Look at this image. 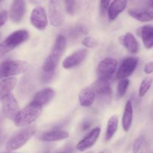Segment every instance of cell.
<instances>
[{"instance_id": "cell-2", "label": "cell", "mask_w": 153, "mask_h": 153, "mask_svg": "<svg viewBox=\"0 0 153 153\" xmlns=\"http://www.w3.org/2000/svg\"><path fill=\"white\" fill-rule=\"evenodd\" d=\"M42 106L32 101L23 110L19 111L14 120V124L17 127L29 126L38 120V117L42 114Z\"/></svg>"}, {"instance_id": "cell-15", "label": "cell", "mask_w": 153, "mask_h": 153, "mask_svg": "<svg viewBox=\"0 0 153 153\" xmlns=\"http://www.w3.org/2000/svg\"><path fill=\"white\" fill-rule=\"evenodd\" d=\"M128 0H113L107 8V15L110 20H115L126 10Z\"/></svg>"}, {"instance_id": "cell-6", "label": "cell", "mask_w": 153, "mask_h": 153, "mask_svg": "<svg viewBox=\"0 0 153 153\" xmlns=\"http://www.w3.org/2000/svg\"><path fill=\"white\" fill-rule=\"evenodd\" d=\"M48 10L51 24L54 27L62 26L65 20V11L62 0H50Z\"/></svg>"}, {"instance_id": "cell-22", "label": "cell", "mask_w": 153, "mask_h": 153, "mask_svg": "<svg viewBox=\"0 0 153 153\" xmlns=\"http://www.w3.org/2000/svg\"><path fill=\"white\" fill-rule=\"evenodd\" d=\"M92 88L95 91V94H98L100 96H109L111 95V86L109 81L106 80H96L92 85Z\"/></svg>"}, {"instance_id": "cell-36", "label": "cell", "mask_w": 153, "mask_h": 153, "mask_svg": "<svg viewBox=\"0 0 153 153\" xmlns=\"http://www.w3.org/2000/svg\"><path fill=\"white\" fill-rule=\"evenodd\" d=\"M1 133H2V128H1V121H0V135H1Z\"/></svg>"}, {"instance_id": "cell-13", "label": "cell", "mask_w": 153, "mask_h": 153, "mask_svg": "<svg viewBox=\"0 0 153 153\" xmlns=\"http://www.w3.org/2000/svg\"><path fill=\"white\" fill-rule=\"evenodd\" d=\"M26 6L25 0H14L9 11V17L12 22L19 23L26 13Z\"/></svg>"}, {"instance_id": "cell-38", "label": "cell", "mask_w": 153, "mask_h": 153, "mask_svg": "<svg viewBox=\"0 0 153 153\" xmlns=\"http://www.w3.org/2000/svg\"><path fill=\"white\" fill-rule=\"evenodd\" d=\"M86 153H93V152H87Z\"/></svg>"}, {"instance_id": "cell-28", "label": "cell", "mask_w": 153, "mask_h": 153, "mask_svg": "<svg viewBox=\"0 0 153 153\" xmlns=\"http://www.w3.org/2000/svg\"><path fill=\"white\" fill-rule=\"evenodd\" d=\"M82 44H83V46L89 48H95V47L97 45L96 41H95V39L91 36L85 37V38H83V42H82Z\"/></svg>"}, {"instance_id": "cell-16", "label": "cell", "mask_w": 153, "mask_h": 153, "mask_svg": "<svg viewBox=\"0 0 153 153\" xmlns=\"http://www.w3.org/2000/svg\"><path fill=\"white\" fill-rule=\"evenodd\" d=\"M138 35L140 36L146 49L153 48V26L145 25L138 29Z\"/></svg>"}, {"instance_id": "cell-3", "label": "cell", "mask_w": 153, "mask_h": 153, "mask_svg": "<svg viewBox=\"0 0 153 153\" xmlns=\"http://www.w3.org/2000/svg\"><path fill=\"white\" fill-rule=\"evenodd\" d=\"M29 38V32L25 29H20L12 32L3 42L0 43V58L12 51L21 44L24 43Z\"/></svg>"}, {"instance_id": "cell-37", "label": "cell", "mask_w": 153, "mask_h": 153, "mask_svg": "<svg viewBox=\"0 0 153 153\" xmlns=\"http://www.w3.org/2000/svg\"><path fill=\"white\" fill-rule=\"evenodd\" d=\"M149 3H150V5H152L153 4V0H149Z\"/></svg>"}, {"instance_id": "cell-39", "label": "cell", "mask_w": 153, "mask_h": 153, "mask_svg": "<svg viewBox=\"0 0 153 153\" xmlns=\"http://www.w3.org/2000/svg\"><path fill=\"white\" fill-rule=\"evenodd\" d=\"M151 6H152V8H153V4H152V5H151Z\"/></svg>"}, {"instance_id": "cell-30", "label": "cell", "mask_w": 153, "mask_h": 153, "mask_svg": "<svg viewBox=\"0 0 153 153\" xmlns=\"http://www.w3.org/2000/svg\"><path fill=\"white\" fill-rule=\"evenodd\" d=\"M8 17V14L6 11H2V12H0V28L6 23Z\"/></svg>"}, {"instance_id": "cell-10", "label": "cell", "mask_w": 153, "mask_h": 153, "mask_svg": "<svg viewBox=\"0 0 153 153\" xmlns=\"http://www.w3.org/2000/svg\"><path fill=\"white\" fill-rule=\"evenodd\" d=\"M30 22L32 26L38 30H45L48 24V16L45 8L42 6H37L32 11Z\"/></svg>"}, {"instance_id": "cell-27", "label": "cell", "mask_w": 153, "mask_h": 153, "mask_svg": "<svg viewBox=\"0 0 153 153\" xmlns=\"http://www.w3.org/2000/svg\"><path fill=\"white\" fill-rule=\"evenodd\" d=\"M66 12L70 15H73L76 10V2L75 0H65Z\"/></svg>"}, {"instance_id": "cell-26", "label": "cell", "mask_w": 153, "mask_h": 153, "mask_svg": "<svg viewBox=\"0 0 153 153\" xmlns=\"http://www.w3.org/2000/svg\"><path fill=\"white\" fill-rule=\"evenodd\" d=\"M130 84V80L128 79H123L120 80L118 86H117V95L119 98H122L127 92V89Z\"/></svg>"}, {"instance_id": "cell-20", "label": "cell", "mask_w": 153, "mask_h": 153, "mask_svg": "<svg viewBox=\"0 0 153 153\" xmlns=\"http://www.w3.org/2000/svg\"><path fill=\"white\" fill-rule=\"evenodd\" d=\"M134 110L132 102L131 101H128L125 106L124 113L123 115V120H122V125H123V130L125 131H128L131 128L133 122Z\"/></svg>"}, {"instance_id": "cell-11", "label": "cell", "mask_w": 153, "mask_h": 153, "mask_svg": "<svg viewBox=\"0 0 153 153\" xmlns=\"http://www.w3.org/2000/svg\"><path fill=\"white\" fill-rule=\"evenodd\" d=\"M101 133L100 128H95L86 135L78 143L76 144V149L80 152H84L93 146L96 143Z\"/></svg>"}, {"instance_id": "cell-7", "label": "cell", "mask_w": 153, "mask_h": 153, "mask_svg": "<svg viewBox=\"0 0 153 153\" xmlns=\"http://www.w3.org/2000/svg\"><path fill=\"white\" fill-rule=\"evenodd\" d=\"M117 61L113 58H105L101 60L97 67L98 80L109 81L117 71Z\"/></svg>"}, {"instance_id": "cell-25", "label": "cell", "mask_w": 153, "mask_h": 153, "mask_svg": "<svg viewBox=\"0 0 153 153\" xmlns=\"http://www.w3.org/2000/svg\"><path fill=\"white\" fill-rule=\"evenodd\" d=\"M153 83V78L151 76H146L141 82L140 85L139 87V92H138V95L139 97L143 98L146 95L147 92L152 87Z\"/></svg>"}, {"instance_id": "cell-8", "label": "cell", "mask_w": 153, "mask_h": 153, "mask_svg": "<svg viewBox=\"0 0 153 153\" xmlns=\"http://www.w3.org/2000/svg\"><path fill=\"white\" fill-rule=\"evenodd\" d=\"M2 111L5 117L14 120L20 111L18 102L12 93L4 97L2 100Z\"/></svg>"}, {"instance_id": "cell-18", "label": "cell", "mask_w": 153, "mask_h": 153, "mask_svg": "<svg viewBox=\"0 0 153 153\" xmlns=\"http://www.w3.org/2000/svg\"><path fill=\"white\" fill-rule=\"evenodd\" d=\"M55 92L51 88H46L37 92L32 99V102L42 106L48 104L53 98Z\"/></svg>"}, {"instance_id": "cell-12", "label": "cell", "mask_w": 153, "mask_h": 153, "mask_svg": "<svg viewBox=\"0 0 153 153\" xmlns=\"http://www.w3.org/2000/svg\"><path fill=\"white\" fill-rule=\"evenodd\" d=\"M86 49H80L66 57L62 62V67L65 69H71L80 65L87 56Z\"/></svg>"}, {"instance_id": "cell-35", "label": "cell", "mask_w": 153, "mask_h": 153, "mask_svg": "<svg viewBox=\"0 0 153 153\" xmlns=\"http://www.w3.org/2000/svg\"><path fill=\"white\" fill-rule=\"evenodd\" d=\"M58 153H71L70 151H63V152H60Z\"/></svg>"}, {"instance_id": "cell-34", "label": "cell", "mask_w": 153, "mask_h": 153, "mask_svg": "<svg viewBox=\"0 0 153 153\" xmlns=\"http://www.w3.org/2000/svg\"><path fill=\"white\" fill-rule=\"evenodd\" d=\"M90 127V125L89 124H85L83 126V130H87V129L89 128Z\"/></svg>"}, {"instance_id": "cell-21", "label": "cell", "mask_w": 153, "mask_h": 153, "mask_svg": "<svg viewBox=\"0 0 153 153\" xmlns=\"http://www.w3.org/2000/svg\"><path fill=\"white\" fill-rule=\"evenodd\" d=\"M17 83L15 77H8L0 82V101L7 95L11 93Z\"/></svg>"}, {"instance_id": "cell-14", "label": "cell", "mask_w": 153, "mask_h": 153, "mask_svg": "<svg viewBox=\"0 0 153 153\" xmlns=\"http://www.w3.org/2000/svg\"><path fill=\"white\" fill-rule=\"evenodd\" d=\"M119 42L131 53H137L138 51H139V43H138L134 35L131 32H128L126 35L120 36L119 38Z\"/></svg>"}, {"instance_id": "cell-31", "label": "cell", "mask_w": 153, "mask_h": 153, "mask_svg": "<svg viewBox=\"0 0 153 153\" xmlns=\"http://www.w3.org/2000/svg\"><path fill=\"white\" fill-rule=\"evenodd\" d=\"M144 73L146 74H151L153 73V61L149 62L144 66Z\"/></svg>"}, {"instance_id": "cell-1", "label": "cell", "mask_w": 153, "mask_h": 153, "mask_svg": "<svg viewBox=\"0 0 153 153\" xmlns=\"http://www.w3.org/2000/svg\"><path fill=\"white\" fill-rule=\"evenodd\" d=\"M66 38L64 35H59L51 53L44 62L42 69L45 72L54 71L65 51Z\"/></svg>"}, {"instance_id": "cell-33", "label": "cell", "mask_w": 153, "mask_h": 153, "mask_svg": "<svg viewBox=\"0 0 153 153\" xmlns=\"http://www.w3.org/2000/svg\"><path fill=\"white\" fill-rule=\"evenodd\" d=\"M98 153H111V151H110V149H105L99 152Z\"/></svg>"}, {"instance_id": "cell-19", "label": "cell", "mask_w": 153, "mask_h": 153, "mask_svg": "<svg viewBox=\"0 0 153 153\" xmlns=\"http://www.w3.org/2000/svg\"><path fill=\"white\" fill-rule=\"evenodd\" d=\"M95 91L92 87H86L80 91L79 94V102L82 107H89L93 104L95 101Z\"/></svg>"}, {"instance_id": "cell-40", "label": "cell", "mask_w": 153, "mask_h": 153, "mask_svg": "<svg viewBox=\"0 0 153 153\" xmlns=\"http://www.w3.org/2000/svg\"><path fill=\"white\" fill-rule=\"evenodd\" d=\"M0 1H2V0H0Z\"/></svg>"}, {"instance_id": "cell-24", "label": "cell", "mask_w": 153, "mask_h": 153, "mask_svg": "<svg viewBox=\"0 0 153 153\" xmlns=\"http://www.w3.org/2000/svg\"><path fill=\"white\" fill-rule=\"evenodd\" d=\"M119 126V119L117 116H112L107 122L105 133V140L109 141L113 137Z\"/></svg>"}, {"instance_id": "cell-4", "label": "cell", "mask_w": 153, "mask_h": 153, "mask_svg": "<svg viewBox=\"0 0 153 153\" xmlns=\"http://www.w3.org/2000/svg\"><path fill=\"white\" fill-rule=\"evenodd\" d=\"M35 133V128L34 126H29L16 132L7 142V151L12 152L20 149L32 138Z\"/></svg>"}, {"instance_id": "cell-17", "label": "cell", "mask_w": 153, "mask_h": 153, "mask_svg": "<svg viewBox=\"0 0 153 153\" xmlns=\"http://www.w3.org/2000/svg\"><path fill=\"white\" fill-rule=\"evenodd\" d=\"M69 137L68 133L63 130H53L42 133L39 137V140L45 142L63 140Z\"/></svg>"}, {"instance_id": "cell-29", "label": "cell", "mask_w": 153, "mask_h": 153, "mask_svg": "<svg viewBox=\"0 0 153 153\" xmlns=\"http://www.w3.org/2000/svg\"><path fill=\"white\" fill-rule=\"evenodd\" d=\"M143 144V139L142 137L137 138L134 140L133 144V152L134 153H138L140 149H141Z\"/></svg>"}, {"instance_id": "cell-5", "label": "cell", "mask_w": 153, "mask_h": 153, "mask_svg": "<svg viewBox=\"0 0 153 153\" xmlns=\"http://www.w3.org/2000/svg\"><path fill=\"white\" fill-rule=\"evenodd\" d=\"M28 69L27 62L20 60H6L0 63V79L8 78L25 73Z\"/></svg>"}, {"instance_id": "cell-9", "label": "cell", "mask_w": 153, "mask_h": 153, "mask_svg": "<svg viewBox=\"0 0 153 153\" xmlns=\"http://www.w3.org/2000/svg\"><path fill=\"white\" fill-rule=\"evenodd\" d=\"M138 59L134 56L126 57L122 62L117 72V78L119 80L127 79L136 70L138 65Z\"/></svg>"}, {"instance_id": "cell-23", "label": "cell", "mask_w": 153, "mask_h": 153, "mask_svg": "<svg viewBox=\"0 0 153 153\" xmlns=\"http://www.w3.org/2000/svg\"><path fill=\"white\" fill-rule=\"evenodd\" d=\"M129 15L135 20L140 22L153 21V11H141V10L130 9L128 11Z\"/></svg>"}, {"instance_id": "cell-32", "label": "cell", "mask_w": 153, "mask_h": 153, "mask_svg": "<svg viewBox=\"0 0 153 153\" xmlns=\"http://www.w3.org/2000/svg\"><path fill=\"white\" fill-rule=\"evenodd\" d=\"M110 2L111 0H101V12L104 14L106 12V11H107V8H108L109 5H110Z\"/></svg>"}]
</instances>
